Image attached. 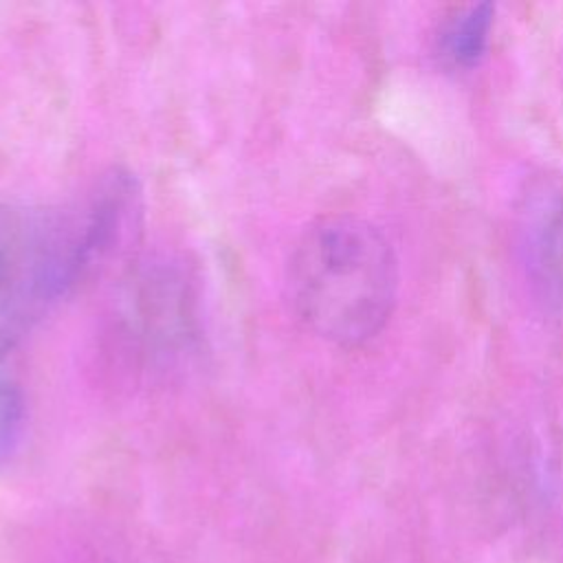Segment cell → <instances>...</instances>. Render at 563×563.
Returning a JSON list of instances; mask_svg holds the SVG:
<instances>
[{"mask_svg":"<svg viewBox=\"0 0 563 563\" xmlns=\"http://www.w3.org/2000/svg\"><path fill=\"white\" fill-rule=\"evenodd\" d=\"M490 26V4H473L455 11L440 29V53L455 66H473L486 51Z\"/></svg>","mask_w":563,"mask_h":563,"instance_id":"obj_4","label":"cell"},{"mask_svg":"<svg viewBox=\"0 0 563 563\" xmlns=\"http://www.w3.org/2000/svg\"><path fill=\"white\" fill-rule=\"evenodd\" d=\"M288 290L295 314L317 336L354 347L389 321L398 297V260L387 238L356 216H325L299 235Z\"/></svg>","mask_w":563,"mask_h":563,"instance_id":"obj_1","label":"cell"},{"mask_svg":"<svg viewBox=\"0 0 563 563\" xmlns=\"http://www.w3.org/2000/svg\"><path fill=\"white\" fill-rule=\"evenodd\" d=\"M130 319L152 354H174L194 336V292L174 264H150L134 279Z\"/></svg>","mask_w":563,"mask_h":563,"instance_id":"obj_3","label":"cell"},{"mask_svg":"<svg viewBox=\"0 0 563 563\" xmlns=\"http://www.w3.org/2000/svg\"><path fill=\"white\" fill-rule=\"evenodd\" d=\"M22 424V398L20 391L9 385L0 383V455H7L18 438Z\"/></svg>","mask_w":563,"mask_h":563,"instance_id":"obj_5","label":"cell"},{"mask_svg":"<svg viewBox=\"0 0 563 563\" xmlns=\"http://www.w3.org/2000/svg\"><path fill=\"white\" fill-rule=\"evenodd\" d=\"M515 244L528 290L539 310L563 325V178L526 180L515 202Z\"/></svg>","mask_w":563,"mask_h":563,"instance_id":"obj_2","label":"cell"}]
</instances>
